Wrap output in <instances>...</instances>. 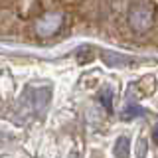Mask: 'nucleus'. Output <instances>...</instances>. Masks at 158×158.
I'll list each match as a JSON object with an SVG mask.
<instances>
[{
    "mask_svg": "<svg viewBox=\"0 0 158 158\" xmlns=\"http://www.w3.org/2000/svg\"><path fill=\"white\" fill-rule=\"evenodd\" d=\"M63 12L59 10H48L44 12L40 18H36L34 22V32H36L38 38H52L61 30L63 26Z\"/></svg>",
    "mask_w": 158,
    "mask_h": 158,
    "instance_id": "f03ea898",
    "label": "nucleus"
},
{
    "mask_svg": "<svg viewBox=\"0 0 158 158\" xmlns=\"http://www.w3.org/2000/svg\"><path fill=\"white\" fill-rule=\"evenodd\" d=\"M128 138L127 136H118L117 142H115V148H113V152H115V158H128Z\"/></svg>",
    "mask_w": 158,
    "mask_h": 158,
    "instance_id": "7ed1b4c3",
    "label": "nucleus"
},
{
    "mask_svg": "<svg viewBox=\"0 0 158 158\" xmlns=\"http://www.w3.org/2000/svg\"><path fill=\"white\" fill-rule=\"evenodd\" d=\"M138 87H140L142 91L146 93V95H148V93H152V91H154V87H156V85H154V77H152V75H146L144 79H140Z\"/></svg>",
    "mask_w": 158,
    "mask_h": 158,
    "instance_id": "39448f33",
    "label": "nucleus"
},
{
    "mask_svg": "<svg viewBox=\"0 0 158 158\" xmlns=\"http://www.w3.org/2000/svg\"><path fill=\"white\" fill-rule=\"evenodd\" d=\"M152 20H154V8L152 4L144 2V0H138V2L131 4L128 8V24L135 32H146L152 26Z\"/></svg>",
    "mask_w": 158,
    "mask_h": 158,
    "instance_id": "f257e3e1",
    "label": "nucleus"
},
{
    "mask_svg": "<svg viewBox=\"0 0 158 158\" xmlns=\"http://www.w3.org/2000/svg\"><path fill=\"white\" fill-rule=\"evenodd\" d=\"M83 53H79L77 56V59H79V63H87V61H91L93 59V53L89 52V49H81Z\"/></svg>",
    "mask_w": 158,
    "mask_h": 158,
    "instance_id": "6e6552de",
    "label": "nucleus"
},
{
    "mask_svg": "<svg viewBox=\"0 0 158 158\" xmlns=\"http://www.w3.org/2000/svg\"><path fill=\"white\" fill-rule=\"evenodd\" d=\"M136 115H142V109L136 105H128L125 111H123V118H135Z\"/></svg>",
    "mask_w": 158,
    "mask_h": 158,
    "instance_id": "423d86ee",
    "label": "nucleus"
},
{
    "mask_svg": "<svg viewBox=\"0 0 158 158\" xmlns=\"http://www.w3.org/2000/svg\"><path fill=\"white\" fill-rule=\"evenodd\" d=\"M56 4H57V0H42V6H46V8H52Z\"/></svg>",
    "mask_w": 158,
    "mask_h": 158,
    "instance_id": "1a4fd4ad",
    "label": "nucleus"
},
{
    "mask_svg": "<svg viewBox=\"0 0 158 158\" xmlns=\"http://www.w3.org/2000/svg\"><path fill=\"white\" fill-rule=\"evenodd\" d=\"M111 99H113V95H111V89H109V87H107V89H103V91H101V103L107 107V111H111V109H113Z\"/></svg>",
    "mask_w": 158,
    "mask_h": 158,
    "instance_id": "0eeeda50",
    "label": "nucleus"
},
{
    "mask_svg": "<svg viewBox=\"0 0 158 158\" xmlns=\"http://www.w3.org/2000/svg\"><path fill=\"white\" fill-rule=\"evenodd\" d=\"M101 57H103V61H105L109 67H121V65H127V63H128L127 57H121V56H117V53H113V56H111L109 52H103Z\"/></svg>",
    "mask_w": 158,
    "mask_h": 158,
    "instance_id": "20e7f679",
    "label": "nucleus"
},
{
    "mask_svg": "<svg viewBox=\"0 0 158 158\" xmlns=\"http://www.w3.org/2000/svg\"><path fill=\"white\" fill-rule=\"evenodd\" d=\"M154 140H158V127L154 128Z\"/></svg>",
    "mask_w": 158,
    "mask_h": 158,
    "instance_id": "9d476101",
    "label": "nucleus"
}]
</instances>
